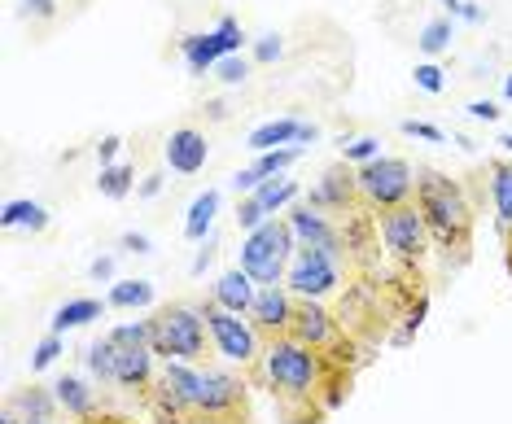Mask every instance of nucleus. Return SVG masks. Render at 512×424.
<instances>
[{"label": "nucleus", "instance_id": "f257e3e1", "mask_svg": "<svg viewBox=\"0 0 512 424\" xmlns=\"http://www.w3.org/2000/svg\"><path fill=\"white\" fill-rule=\"evenodd\" d=\"M416 210L425 215L429 241H438L442 250H469L473 206L456 180H447L442 171H421L416 175Z\"/></svg>", "mask_w": 512, "mask_h": 424}, {"label": "nucleus", "instance_id": "f03ea898", "mask_svg": "<svg viewBox=\"0 0 512 424\" xmlns=\"http://www.w3.org/2000/svg\"><path fill=\"white\" fill-rule=\"evenodd\" d=\"M149 328H154V355L167 363H202L206 355V337L211 328L202 320V302H167L149 315Z\"/></svg>", "mask_w": 512, "mask_h": 424}, {"label": "nucleus", "instance_id": "7ed1b4c3", "mask_svg": "<svg viewBox=\"0 0 512 424\" xmlns=\"http://www.w3.org/2000/svg\"><path fill=\"white\" fill-rule=\"evenodd\" d=\"M298 254V237L289 228V219H267L263 228H254L246 241H241V272H246L254 285H285V272Z\"/></svg>", "mask_w": 512, "mask_h": 424}, {"label": "nucleus", "instance_id": "20e7f679", "mask_svg": "<svg viewBox=\"0 0 512 424\" xmlns=\"http://www.w3.org/2000/svg\"><path fill=\"white\" fill-rule=\"evenodd\" d=\"M289 337L302 341V346H311L316 355H324L337 368H355L359 359V346L355 337L346 333V324L329 315L320 302H302L298 298V311H294V328H289Z\"/></svg>", "mask_w": 512, "mask_h": 424}, {"label": "nucleus", "instance_id": "39448f33", "mask_svg": "<svg viewBox=\"0 0 512 424\" xmlns=\"http://www.w3.org/2000/svg\"><path fill=\"white\" fill-rule=\"evenodd\" d=\"M342 285V241L337 245H298L285 272V289L302 302H324Z\"/></svg>", "mask_w": 512, "mask_h": 424}, {"label": "nucleus", "instance_id": "423d86ee", "mask_svg": "<svg viewBox=\"0 0 512 424\" xmlns=\"http://www.w3.org/2000/svg\"><path fill=\"white\" fill-rule=\"evenodd\" d=\"M197 398H202V368L197 363H162L154 394H149V411L158 424H193Z\"/></svg>", "mask_w": 512, "mask_h": 424}, {"label": "nucleus", "instance_id": "0eeeda50", "mask_svg": "<svg viewBox=\"0 0 512 424\" xmlns=\"http://www.w3.org/2000/svg\"><path fill=\"white\" fill-rule=\"evenodd\" d=\"M202 320H206V328H211V346L228 363H237V368H259L263 363L267 341L259 337V328H254L246 315H232L215 298H202Z\"/></svg>", "mask_w": 512, "mask_h": 424}, {"label": "nucleus", "instance_id": "6e6552de", "mask_svg": "<svg viewBox=\"0 0 512 424\" xmlns=\"http://www.w3.org/2000/svg\"><path fill=\"white\" fill-rule=\"evenodd\" d=\"M355 184H359V206L381 210V215L394 206H407L416 197V171L403 158H386V153L377 162H368V167H359Z\"/></svg>", "mask_w": 512, "mask_h": 424}, {"label": "nucleus", "instance_id": "1a4fd4ad", "mask_svg": "<svg viewBox=\"0 0 512 424\" xmlns=\"http://www.w3.org/2000/svg\"><path fill=\"white\" fill-rule=\"evenodd\" d=\"M193 424H250L246 385L224 368H202V398Z\"/></svg>", "mask_w": 512, "mask_h": 424}, {"label": "nucleus", "instance_id": "9d476101", "mask_svg": "<svg viewBox=\"0 0 512 424\" xmlns=\"http://www.w3.org/2000/svg\"><path fill=\"white\" fill-rule=\"evenodd\" d=\"M241 44H246V31H241V22L224 14L215 22V31H197V35H184L180 40V57L184 66L193 70V75H206V70H215L224 57H237Z\"/></svg>", "mask_w": 512, "mask_h": 424}, {"label": "nucleus", "instance_id": "9b49d317", "mask_svg": "<svg viewBox=\"0 0 512 424\" xmlns=\"http://www.w3.org/2000/svg\"><path fill=\"white\" fill-rule=\"evenodd\" d=\"M377 232L386 241V250L399 258V263H421L425 258V245H429V228H425V215L416 210V202L407 206H394L377 219Z\"/></svg>", "mask_w": 512, "mask_h": 424}, {"label": "nucleus", "instance_id": "f8f14e48", "mask_svg": "<svg viewBox=\"0 0 512 424\" xmlns=\"http://www.w3.org/2000/svg\"><path fill=\"white\" fill-rule=\"evenodd\" d=\"M294 311H298V298L285 285H259L250 324L259 328L263 341H276V337H289V328H294Z\"/></svg>", "mask_w": 512, "mask_h": 424}, {"label": "nucleus", "instance_id": "ddd939ff", "mask_svg": "<svg viewBox=\"0 0 512 424\" xmlns=\"http://www.w3.org/2000/svg\"><path fill=\"white\" fill-rule=\"evenodd\" d=\"M359 202V184H355V171L342 167H329L320 175V184L307 193V206L311 210H324V215H346V210H355Z\"/></svg>", "mask_w": 512, "mask_h": 424}, {"label": "nucleus", "instance_id": "4468645a", "mask_svg": "<svg viewBox=\"0 0 512 424\" xmlns=\"http://www.w3.org/2000/svg\"><path fill=\"white\" fill-rule=\"evenodd\" d=\"M154 350L141 346V350H119L114 346V385L123 394H141L149 398L154 394V381H158V368H154Z\"/></svg>", "mask_w": 512, "mask_h": 424}, {"label": "nucleus", "instance_id": "2eb2a0df", "mask_svg": "<svg viewBox=\"0 0 512 424\" xmlns=\"http://www.w3.org/2000/svg\"><path fill=\"white\" fill-rule=\"evenodd\" d=\"M162 158L176 175H197L211 162V145H206V136L197 127H176L167 136V145H162Z\"/></svg>", "mask_w": 512, "mask_h": 424}, {"label": "nucleus", "instance_id": "dca6fc26", "mask_svg": "<svg viewBox=\"0 0 512 424\" xmlns=\"http://www.w3.org/2000/svg\"><path fill=\"white\" fill-rule=\"evenodd\" d=\"M320 127L316 123H302V119H272V123H259L250 132L246 145L254 153H272V149H285V145H307V140H316Z\"/></svg>", "mask_w": 512, "mask_h": 424}, {"label": "nucleus", "instance_id": "f3484780", "mask_svg": "<svg viewBox=\"0 0 512 424\" xmlns=\"http://www.w3.org/2000/svg\"><path fill=\"white\" fill-rule=\"evenodd\" d=\"M211 298L224 306V311H232V315H250L254 311V298H259V285H254V280L241 272V267H228V272L215 280Z\"/></svg>", "mask_w": 512, "mask_h": 424}, {"label": "nucleus", "instance_id": "a211bd4d", "mask_svg": "<svg viewBox=\"0 0 512 424\" xmlns=\"http://www.w3.org/2000/svg\"><path fill=\"white\" fill-rule=\"evenodd\" d=\"M289 228H294L298 245H337L342 241V232L329 223L324 210H311V206H289Z\"/></svg>", "mask_w": 512, "mask_h": 424}, {"label": "nucleus", "instance_id": "6ab92c4d", "mask_svg": "<svg viewBox=\"0 0 512 424\" xmlns=\"http://www.w3.org/2000/svg\"><path fill=\"white\" fill-rule=\"evenodd\" d=\"M53 398H57V407L66 411V416H75V420H88L92 411H101L97 407V390H88V381H79V376H57L53 381Z\"/></svg>", "mask_w": 512, "mask_h": 424}, {"label": "nucleus", "instance_id": "aec40b11", "mask_svg": "<svg viewBox=\"0 0 512 424\" xmlns=\"http://www.w3.org/2000/svg\"><path fill=\"white\" fill-rule=\"evenodd\" d=\"M110 302H97V298H71V302H62L53 311V320H49V333L62 337L66 328H84L92 320H101V311H106Z\"/></svg>", "mask_w": 512, "mask_h": 424}, {"label": "nucleus", "instance_id": "412c9836", "mask_svg": "<svg viewBox=\"0 0 512 424\" xmlns=\"http://www.w3.org/2000/svg\"><path fill=\"white\" fill-rule=\"evenodd\" d=\"M215 210H219V188H206L189 202V215H184V237L189 241H211L215 228Z\"/></svg>", "mask_w": 512, "mask_h": 424}, {"label": "nucleus", "instance_id": "4be33fe9", "mask_svg": "<svg viewBox=\"0 0 512 424\" xmlns=\"http://www.w3.org/2000/svg\"><path fill=\"white\" fill-rule=\"evenodd\" d=\"M491 202H495V223L512 241V162H491Z\"/></svg>", "mask_w": 512, "mask_h": 424}, {"label": "nucleus", "instance_id": "5701e85b", "mask_svg": "<svg viewBox=\"0 0 512 424\" xmlns=\"http://www.w3.org/2000/svg\"><path fill=\"white\" fill-rule=\"evenodd\" d=\"M254 202H259L263 210H267V215H281V210H289V206H294L298 202V197H302V188H298V180H285V175H276V180H263L259 188H254Z\"/></svg>", "mask_w": 512, "mask_h": 424}, {"label": "nucleus", "instance_id": "b1692460", "mask_svg": "<svg viewBox=\"0 0 512 424\" xmlns=\"http://www.w3.org/2000/svg\"><path fill=\"white\" fill-rule=\"evenodd\" d=\"M9 407L22 416V424H40V420H53L57 411V398L53 390H40V385H27V390H18L14 398H9Z\"/></svg>", "mask_w": 512, "mask_h": 424}, {"label": "nucleus", "instance_id": "393cba45", "mask_svg": "<svg viewBox=\"0 0 512 424\" xmlns=\"http://www.w3.org/2000/svg\"><path fill=\"white\" fill-rule=\"evenodd\" d=\"M0 223H5V228H22V232H44L49 228V210L40 202H31V197H14V202H5Z\"/></svg>", "mask_w": 512, "mask_h": 424}, {"label": "nucleus", "instance_id": "a878e982", "mask_svg": "<svg viewBox=\"0 0 512 424\" xmlns=\"http://www.w3.org/2000/svg\"><path fill=\"white\" fill-rule=\"evenodd\" d=\"M154 285L149 280H119V285H110L106 302L114 306V311H141V306H154Z\"/></svg>", "mask_w": 512, "mask_h": 424}, {"label": "nucleus", "instance_id": "bb28decb", "mask_svg": "<svg viewBox=\"0 0 512 424\" xmlns=\"http://www.w3.org/2000/svg\"><path fill=\"white\" fill-rule=\"evenodd\" d=\"M132 175H136V171L127 167V162H110V167H101V180H97L101 197H110V202H123V197L136 188Z\"/></svg>", "mask_w": 512, "mask_h": 424}, {"label": "nucleus", "instance_id": "cd10ccee", "mask_svg": "<svg viewBox=\"0 0 512 424\" xmlns=\"http://www.w3.org/2000/svg\"><path fill=\"white\" fill-rule=\"evenodd\" d=\"M84 363H88V372H92L97 385H114V341L110 337L92 341V346L84 350Z\"/></svg>", "mask_w": 512, "mask_h": 424}, {"label": "nucleus", "instance_id": "c85d7f7f", "mask_svg": "<svg viewBox=\"0 0 512 424\" xmlns=\"http://www.w3.org/2000/svg\"><path fill=\"white\" fill-rule=\"evenodd\" d=\"M416 44H421V53H425V57L447 53V49H451V14L429 18L425 27H421V35H416Z\"/></svg>", "mask_w": 512, "mask_h": 424}, {"label": "nucleus", "instance_id": "c756f323", "mask_svg": "<svg viewBox=\"0 0 512 424\" xmlns=\"http://www.w3.org/2000/svg\"><path fill=\"white\" fill-rule=\"evenodd\" d=\"M106 337H110L119 350H141V346H149V341H154V328H149V320H127V324H119V328H110ZM149 350H154V346H149Z\"/></svg>", "mask_w": 512, "mask_h": 424}, {"label": "nucleus", "instance_id": "7c9ffc66", "mask_svg": "<svg viewBox=\"0 0 512 424\" xmlns=\"http://www.w3.org/2000/svg\"><path fill=\"white\" fill-rule=\"evenodd\" d=\"M302 158V145H285V149H272V153H259L254 158V171L263 175V180H276L281 171H289L294 162Z\"/></svg>", "mask_w": 512, "mask_h": 424}, {"label": "nucleus", "instance_id": "2f4dec72", "mask_svg": "<svg viewBox=\"0 0 512 424\" xmlns=\"http://www.w3.org/2000/svg\"><path fill=\"white\" fill-rule=\"evenodd\" d=\"M342 158L355 162V167H368V162L381 158V140L377 136H355V140H342Z\"/></svg>", "mask_w": 512, "mask_h": 424}, {"label": "nucleus", "instance_id": "473e14b6", "mask_svg": "<svg viewBox=\"0 0 512 424\" xmlns=\"http://www.w3.org/2000/svg\"><path fill=\"white\" fill-rule=\"evenodd\" d=\"M215 79H219V84H224V88H241V84H246V79H250V57H224V62H219L215 66Z\"/></svg>", "mask_w": 512, "mask_h": 424}, {"label": "nucleus", "instance_id": "72a5a7b5", "mask_svg": "<svg viewBox=\"0 0 512 424\" xmlns=\"http://www.w3.org/2000/svg\"><path fill=\"white\" fill-rule=\"evenodd\" d=\"M62 350H66V341L57 337V333H49V337H44L40 346H36V355H31V372H44V368H53V363L62 359Z\"/></svg>", "mask_w": 512, "mask_h": 424}, {"label": "nucleus", "instance_id": "f704fd0d", "mask_svg": "<svg viewBox=\"0 0 512 424\" xmlns=\"http://www.w3.org/2000/svg\"><path fill=\"white\" fill-rule=\"evenodd\" d=\"M267 219H272V215H267V210H263L259 202H254V197H241V202H237V228L246 232V237H250L254 228H263Z\"/></svg>", "mask_w": 512, "mask_h": 424}, {"label": "nucleus", "instance_id": "c9c22d12", "mask_svg": "<svg viewBox=\"0 0 512 424\" xmlns=\"http://www.w3.org/2000/svg\"><path fill=\"white\" fill-rule=\"evenodd\" d=\"M412 79H416V88H421V92H429V97H438V92L447 88V79H442V66H434V62H421Z\"/></svg>", "mask_w": 512, "mask_h": 424}, {"label": "nucleus", "instance_id": "e433bc0d", "mask_svg": "<svg viewBox=\"0 0 512 424\" xmlns=\"http://www.w3.org/2000/svg\"><path fill=\"white\" fill-rule=\"evenodd\" d=\"M281 53H285V44H281V35H276V31H267V35H259V40H254V62L272 66Z\"/></svg>", "mask_w": 512, "mask_h": 424}, {"label": "nucleus", "instance_id": "4c0bfd02", "mask_svg": "<svg viewBox=\"0 0 512 424\" xmlns=\"http://www.w3.org/2000/svg\"><path fill=\"white\" fill-rule=\"evenodd\" d=\"M399 132H403V136H412V140H429V145H442V140H447V136H442V127H434V123H416V119H403V123H399Z\"/></svg>", "mask_w": 512, "mask_h": 424}, {"label": "nucleus", "instance_id": "58836bf2", "mask_svg": "<svg viewBox=\"0 0 512 424\" xmlns=\"http://www.w3.org/2000/svg\"><path fill=\"white\" fill-rule=\"evenodd\" d=\"M57 14V0H22V18H36V22H49Z\"/></svg>", "mask_w": 512, "mask_h": 424}, {"label": "nucleus", "instance_id": "ea45409f", "mask_svg": "<svg viewBox=\"0 0 512 424\" xmlns=\"http://www.w3.org/2000/svg\"><path fill=\"white\" fill-rule=\"evenodd\" d=\"M119 245H123L127 254H154V241H149L145 232H123Z\"/></svg>", "mask_w": 512, "mask_h": 424}, {"label": "nucleus", "instance_id": "a19ab883", "mask_svg": "<svg viewBox=\"0 0 512 424\" xmlns=\"http://www.w3.org/2000/svg\"><path fill=\"white\" fill-rule=\"evenodd\" d=\"M259 184H263V175L254 171V167H246V171H237V175H232V188H237L241 197H250V193H254V188H259Z\"/></svg>", "mask_w": 512, "mask_h": 424}, {"label": "nucleus", "instance_id": "79ce46f5", "mask_svg": "<svg viewBox=\"0 0 512 424\" xmlns=\"http://www.w3.org/2000/svg\"><path fill=\"white\" fill-rule=\"evenodd\" d=\"M464 114L477 119V123H495L499 119V105L495 101H469V110H464Z\"/></svg>", "mask_w": 512, "mask_h": 424}, {"label": "nucleus", "instance_id": "37998d69", "mask_svg": "<svg viewBox=\"0 0 512 424\" xmlns=\"http://www.w3.org/2000/svg\"><path fill=\"white\" fill-rule=\"evenodd\" d=\"M119 149H123V140H119V136H106V140H101V145H97V158H101V167H110V162L119 158Z\"/></svg>", "mask_w": 512, "mask_h": 424}, {"label": "nucleus", "instance_id": "c03bdc74", "mask_svg": "<svg viewBox=\"0 0 512 424\" xmlns=\"http://www.w3.org/2000/svg\"><path fill=\"white\" fill-rule=\"evenodd\" d=\"M158 193H162V175H158V171H149L145 180H141V188H136V197H145V202H154Z\"/></svg>", "mask_w": 512, "mask_h": 424}, {"label": "nucleus", "instance_id": "a18cd8bd", "mask_svg": "<svg viewBox=\"0 0 512 424\" xmlns=\"http://www.w3.org/2000/svg\"><path fill=\"white\" fill-rule=\"evenodd\" d=\"M211 258H215V237L206 241V250H197V258H193V267H189V272H193V276H202L206 267H211Z\"/></svg>", "mask_w": 512, "mask_h": 424}, {"label": "nucleus", "instance_id": "49530a36", "mask_svg": "<svg viewBox=\"0 0 512 424\" xmlns=\"http://www.w3.org/2000/svg\"><path fill=\"white\" fill-rule=\"evenodd\" d=\"M88 272H92V280H101V285H106V280H114V258H110V254H106V258H97V263H92Z\"/></svg>", "mask_w": 512, "mask_h": 424}, {"label": "nucleus", "instance_id": "de8ad7c7", "mask_svg": "<svg viewBox=\"0 0 512 424\" xmlns=\"http://www.w3.org/2000/svg\"><path fill=\"white\" fill-rule=\"evenodd\" d=\"M456 18H464V22H482V9H477V5H469V0H460Z\"/></svg>", "mask_w": 512, "mask_h": 424}, {"label": "nucleus", "instance_id": "09e8293b", "mask_svg": "<svg viewBox=\"0 0 512 424\" xmlns=\"http://www.w3.org/2000/svg\"><path fill=\"white\" fill-rule=\"evenodd\" d=\"M79 424H132V420H119V416H106V411H92L88 420H79Z\"/></svg>", "mask_w": 512, "mask_h": 424}, {"label": "nucleus", "instance_id": "8fccbe9b", "mask_svg": "<svg viewBox=\"0 0 512 424\" xmlns=\"http://www.w3.org/2000/svg\"><path fill=\"white\" fill-rule=\"evenodd\" d=\"M206 110H211V119H228V105L224 101H211Z\"/></svg>", "mask_w": 512, "mask_h": 424}, {"label": "nucleus", "instance_id": "3c124183", "mask_svg": "<svg viewBox=\"0 0 512 424\" xmlns=\"http://www.w3.org/2000/svg\"><path fill=\"white\" fill-rule=\"evenodd\" d=\"M438 5H442V9H447V14H451V18H456V9H460V0H438Z\"/></svg>", "mask_w": 512, "mask_h": 424}, {"label": "nucleus", "instance_id": "603ef678", "mask_svg": "<svg viewBox=\"0 0 512 424\" xmlns=\"http://www.w3.org/2000/svg\"><path fill=\"white\" fill-rule=\"evenodd\" d=\"M499 145H504V153H512V132H504V136H499Z\"/></svg>", "mask_w": 512, "mask_h": 424}, {"label": "nucleus", "instance_id": "864d4df0", "mask_svg": "<svg viewBox=\"0 0 512 424\" xmlns=\"http://www.w3.org/2000/svg\"><path fill=\"white\" fill-rule=\"evenodd\" d=\"M504 101H512V75H504Z\"/></svg>", "mask_w": 512, "mask_h": 424}]
</instances>
